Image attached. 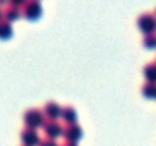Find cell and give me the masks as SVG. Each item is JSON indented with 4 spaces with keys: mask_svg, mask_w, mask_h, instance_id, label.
Listing matches in <instances>:
<instances>
[{
    "mask_svg": "<svg viewBox=\"0 0 156 146\" xmlns=\"http://www.w3.org/2000/svg\"><path fill=\"white\" fill-rule=\"evenodd\" d=\"M14 34V29H12V23L6 21V20H2L0 21V40H9Z\"/></svg>",
    "mask_w": 156,
    "mask_h": 146,
    "instance_id": "30bf717a",
    "label": "cell"
},
{
    "mask_svg": "<svg viewBox=\"0 0 156 146\" xmlns=\"http://www.w3.org/2000/svg\"><path fill=\"white\" fill-rule=\"evenodd\" d=\"M143 95L146 97H156V82H149L143 87Z\"/></svg>",
    "mask_w": 156,
    "mask_h": 146,
    "instance_id": "8fae6325",
    "label": "cell"
},
{
    "mask_svg": "<svg viewBox=\"0 0 156 146\" xmlns=\"http://www.w3.org/2000/svg\"><path fill=\"white\" fill-rule=\"evenodd\" d=\"M40 146H58L55 143V140L53 139H47V140H44V142H41Z\"/></svg>",
    "mask_w": 156,
    "mask_h": 146,
    "instance_id": "9a60e30c",
    "label": "cell"
},
{
    "mask_svg": "<svg viewBox=\"0 0 156 146\" xmlns=\"http://www.w3.org/2000/svg\"><path fill=\"white\" fill-rule=\"evenodd\" d=\"M3 15H5V20H6V21L14 23V21H17L18 18H21L23 12H21L20 8H17V6H9L6 11H3Z\"/></svg>",
    "mask_w": 156,
    "mask_h": 146,
    "instance_id": "ba28073f",
    "label": "cell"
},
{
    "mask_svg": "<svg viewBox=\"0 0 156 146\" xmlns=\"http://www.w3.org/2000/svg\"><path fill=\"white\" fill-rule=\"evenodd\" d=\"M24 119V125L27 128H32V129H37L40 126H43L46 123V114L44 111H40L37 108H32V110H27L23 116Z\"/></svg>",
    "mask_w": 156,
    "mask_h": 146,
    "instance_id": "6da1fadb",
    "label": "cell"
},
{
    "mask_svg": "<svg viewBox=\"0 0 156 146\" xmlns=\"http://www.w3.org/2000/svg\"><path fill=\"white\" fill-rule=\"evenodd\" d=\"M43 128H44V133H46L47 139H53L55 140V139H58V137H61L64 134V128H62V125L58 120H50L49 119V122H46L43 125Z\"/></svg>",
    "mask_w": 156,
    "mask_h": 146,
    "instance_id": "3957f363",
    "label": "cell"
},
{
    "mask_svg": "<svg viewBox=\"0 0 156 146\" xmlns=\"http://www.w3.org/2000/svg\"><path fill=\"white\" fill-rule=\"evenodd\" d=\"M27 2H29V0H9L11 6H17V8H23Z\"/></svg>",
    "mask_w": 156,
    "mask_h": 146,
    "instance_id": "5bb4252c",
    "label": "cell"
},
{
    "mask_svg": "<svg viewBox=\"0 0 156 146\" xmlns=\"http://www.w3.org/2000/svg\"><path fill=\"white\" fill-rule=\"evenodd\" d=\"M6 3H9V0H0V6H3V5H6Z\"/></svg>",
    "mask_w": 156,
    "mask_h": 146,
    "instance_id": "e0dca14e",
    "label": "cell"
},
{
    "mask_svg": "<svg viewBox=\"0 0 156 146\" xmlns=\"http://www.w3.org/2000/svg\"><path fill=\"white\" fill-rule=\"evenodd\" d=\"M62 146H77V145H76L74 142H67L65 145H62Z\"/></svg>",
    "mask_w": 156,
    "mask_h": 146,
    "instance_id": "2e32d148",
    "label": "cell"
},
{
    "mask_svg": "<svg viewBox=\"0 0 156 146\" xmlns=\"http://www.w3.org/2000/svg\"><path fill=\"white\" fill-rule=\"evenodd\" d=\"M62 136L65 137L67 142H74V143H77V142L82 139L83 131H82V128H80L77 123H73V125H68L67 128H64V134H62Z\"/></svg>",
    "mask_w": 156,
    "mask_h": 146,
    "instance_id": "277c9868",
    "label": "cell"
},
{
    "mask_svg": "<svg viewBox=\"0 0 156 146\" xmlns=\"http://www.w3.org/2000/svg\"><path fill=\"white\" fill-rule=\"evenodd\" d=\"M2 20H5V15H3V11L0 9V21H2Z\"/></svg>",
    "mask_w": 156,
    "mask_h": 146,
    "instance_id": "ac0fdd59",
    "label": "cell"
},
{
    "mask_svg": "<svg viewBox=\"0 0 156 146\" xmlns=\"http://www.w3.org/2000/svg\"><path fill=\"white\" fill-rule=\"evenodd\" d=\"M21 142L24 146H40L41 143V139L38 136V133L32 128H26L23 133H21Z\"/></svg>",
    "mask_w": 156,
    "mask_h": 146,
    "instance_id": "5b68a950",
    "label": "cell"
},
{
    "mask_svg": "<svg viewBox=\"0 0 156 146\" xmlns=\"http://www.w3.org/2000/svg\"><path fill=\"white\" fill-rule=\"evenodd\" d=\"M61 117H62V120H64L67 125H73V123H76V120H77V114H76V110H74L73 107L62 108Z\"/></svg>",
    "mask_w": 156,
    "mask_h": 146,
    "instance_id": "9c48e42d",
    "label": "cell"
},
{
    "mask_svg": "<svg viewBox=\"0 0 156 146\" xmlns=\"http://www.w3.org/2000/svg\"><path fill=\"white\" fill-rule=\"evenodd\" d=\"M21 12H23V17H24V18L34 21V20H38V18L41 17V14H43V6H41L40 0H29V2L23 6Z\"/></svg>",
    "mask_w": 156,
    "mask_h": 146,
    "instance_id": "7a4b0ae2",
    "label": "cell"
},
{
    "mask_svg": "<svg viewBox=\"0 0 156 146\" xmlns=\"http://www.w3.org/2000/svg\"><path fill=\"white\" fill-rule=\"evenodd\" d=\"M138 28H140L144 34H150V32H153V31L156 29L155 17L150 15V14H144V15H141L140 20H138Z\"/></svg>",
    "mask_w": 156,
    "mask_h": 146,
    "instance_id": "8992f818",
    "label": "cell"
},
{
    "mask_svg": "<svg viewBox=\"0 0 156 146\" xmlns=\"http://www.w3.org/2000/svg\"><path fill=\"white\" fill-rule=\"evenodd\" d=\"M144 76L150 82H156V66H147L144 69Z\"/></svg>",
    "mask_w": 156,
    "mask_h": 146,
    "instance_id": "7c38bea8",
    "label": "cell"
},
{
    "mask_svg": "<svg viewBox=\"0 0 156 146\" xmlns=\"http://www.w3.org/2000/svg\"><path fill=\"white\" fill-rule=\"evenodd\" d=\"M43 111H44L46 117L50 119V120H58L61 117V114H62V108L56 102H47Z\"/></svg>",
    "mask_w": 156,
    "mask_h": 146,
    "instance_id": "52a82bcc",
    "label": "cell"
},
{
    "mask_svg": "<svg viewBox=\"0 0 156 146\" xmlns=\"http://www.w3.org/2000/svg\"><path fill=\"white\" fill-rule=\"evenodd\" d=\"M144 46L149 47V49L156 47V37L155 35H150V34H149V35L144 38Z\"/></svg>",
    "mask_w": 156,
    "mask_h": 146,
    "instance_id": "4fadbf2b",
    "label": "cell"
}]
</instances>
